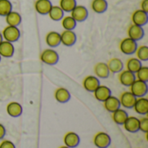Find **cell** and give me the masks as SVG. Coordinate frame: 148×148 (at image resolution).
Here are the masks:
<instances>
[{"label":"cell","instance_id":"obj_13","mask_svg":"<svg viewBox=\"0 0 148 148\" xmlns=\"http://www.w3.org/2000/svg\"><path fill=\"white\" fill-rule=\"evenodd\" d=\"M132 22L134 24L139 25V26H144L148 22V13L143 11L142 10L139 9L134 11L132 14Z\"/></svg>","mask_w":148,"mask_h":148},{"label":"cell","instance_id":"obj_36","mask_svg":"<svg viewBox=\"0 0 148 148\" xmlns=\"http://www.w3.org/2000/svg\"><path fill=\"white\" fill-rule=\"evenodd\" d=\"M0 148H16V146L12 141L9 140H3L0 143Z\"/></svg>","mask_w":148,"mask_h":148},{"label":"cell","instance_id":"obj_16","mask_svg":"<svg viewBox=\"0 0 148 148\" xmlns=\"http://www.w3.org/2000/svg\"><path fill=\"white\" fill-rule=\"evenodd\" d=\"M134 111L140 115H147L148 113V100L147 98L139 97L136 99L135 103L134 105Z\"/></svg>","mask_w":148,"mask_h":148},{"label":"cell","instance_id":"obj_35","mask_svg":"<svg viewBox=\"0 0 148 148\" xmlns=\"http://www.w3.org/2000/svg\"><path fill=\"white\" fill-rule=\"evenodd\" d=\"M139 127H140V131L145 133V134H147L148 132V118L147 117H144V118H141L140 119V124H139Z\"/></svg>","mask_w":148,"mask_h":148},{"label":"cell","instance_id":"obj_19","mask_svg":"<svg viewBox=\"0 0 148 148\" xmlns=\"http://www.w3.org/2000/svg\"><path fill=\"white\" fill-rule=\"evenodd\" d=\"M52 5L50 0H36L35 2V10L40 15H48Z\"/></svg>","mask_w":148,"mask_h":148},{"label":"cell","instance_id":"obj_29","mask_svg":"<svg viewBox=\"0 0 148 148\" xmlns=\"http://www.w3.org/2000/svg\"><path fill=\"white\" fill-rule=\"evenodd\" d=\"M48 16L53 21H61L62 18L64 16V11L60 8L59 5H52L51 9L48 13Z\"/></svg>","mask_w":148,"mask_h":148},{"label":"cell","instance_id":"obj_30","mask_svg":"<svg viewBox=\"0 0 148 148\" xmlns=\"http://www.w3.org/2000/svg\"><path fill=\"white\" fill-rule=\"evenodd\" d=\"M61 23L64 29L73 30L76 27L77 22L69 15V16H64L61 20Z\"/></svg>","mask_w":148,"mask_h":148},{"label":"cell","instance_id":"obj_1","mask_svg":"<svg viewBox=\"0 0 148 148\" xmlns=\"http://www.w3.org/2000/svg\"><path fill=\"white\" fill-rule=\"evenodd\" d=\"M1 33H2L3 40L8 41L10 42H12V43L17 42L18 39L20 38V36H21L20 30L17 27L10 26V25H7L3 29V31Z\"/></svg>","mask_w":148,"mask_h":148},{"label":"cell","instance_id":"obj_9","mask_svg":"<svg viewBox=\"0 0 148 148\" xmlns=\"http://www.w3.org/2000/svg\"><path fill=\"white\" fill-rule=\"evenodd\" d=\"M118 78L121 84L125 87H130L131 84L136 80L135 74L127 69H122L120 73H118Z\"/></svg>","mask_w":148,"mask_h":148},{"label":"cell","instance_id":"obj_14","mask_svg":"<svg viewBox=\"0 0 148 148\" xmlns=\"http://www.w3.org/2000/svg\"><path fill=\"white\" fill-rule=\"evenodd\" d=\"M63 142L66 147L69 148L77 147L81 142L80 136L75 132H68L63 137Z\"/></svg>","mask_w":148,"mask_h":148},{"label":"cell","instance_id":"obj_15","mask_svg":"<svg viewBox=\"0 0 148 148\" xmlns=\"http://www.w3.org/2000/svg\"><path fill=\"white\" fill-rule=\"evenodd\" d=\"M93 93L95 99L101 102L105 101L110 95H112L111 89L105 85H99V87Z\"/></svg>","mask_w":148,"mask_h":148},{"label":"cell","instance_id":"obj_8","mask_svg":"<svg viewBox=\"0 0 148 148\" xmlns=\"http://www.w3.org/2000/svg\"><path fill=\"white\" fill-rule=\"evenodd\" d=\"M136 99L137 98L130 91H125L121 95L119 98L121 107H123L124 108L127 109H131L134 108Z\"/></svg>","mask_w":148,"mask_h":148},{"label":"cell","instance_id":"obj_24","mask_svg":"<svg viewBox=\"0 0 148 148\" xmlns=\"http://www.w3.org/2000/svg\"><path fill=\"white\" fill-rule=\"evenodd\" d=\"M107 65L108 67L109 72L110 73H113V74H118V73H120L123 69V68H124L123 62L120 58H117V57L111 58L107 62Z\"/></svg>","mask_w":148,"mask_h":148},{"label":"cell","instance_id":"obj_21","mask_svg":"<svg viewBox=\"0 0 148 148\" xmlns=\"http://www.w3.org/2000/svg\"><path fill=\"white\" fill-rule=\"evenodd\" d=\"M103 105H104L105 109L111 114L121 108L119 98L116 96H113V95H110L105 101H103Z\"/></svg>","mask_w":148,"mask_h":148},{"label":"cell","instance_id":"obj_4","mask_svg":"<svg viewBox=\"0 0 148 148\" xmlns=\"http://www.w3.org/2000/svg\"><path fill=\"white\" fill-rule=\"evenodd\" d=\"M41 61L47 65H55L59 61V55L58 53L53 49H44L41 56H40Z\"/></svg>","mask_w":148,"mask_h":148},{"label":"cell","instance_id":"obj_6","mask_svg":"<svg viewBox=\"0 0 148 148\" xmlns=\"http://www.w3.org/2000/svg\"><path fill=\"white\" fill-rule=\"evenodd\" d=\"M70 16L77 22V23H81L85 21L88 16V9L81 4H76L75 7L72 10V11L70 12Z\"/></svg>","mask_w":148,"mask_h":148},{"label":"cell","instance_id":"obj_31","mask_svg":"<svg viewBox=\"0 0 148 148\" xmlns=\"http://www.w3.org/2000/svg\"><path fill=\"white\" fill-rule=\"evenodd\" d=\"M77 4L76 0H60L59 6L65 12H71Z\"/></svg>","mask_w":148,"mask_h":148},{"label":"cell","instance_id":"obj_25","mask_svg":"<svg viewBox=\"0 0 148 148\" xmlns=\"http://www.w3.org/2000/svg\"><path fill=\"white\" fill-rule=\"evenodd\" d=\"M4 17H5V22L7 25H10V26L17 27L22 22L21 15L18 12L14 11V10H11L10 12H9Z\"/></svg>","mask_w":148,"mask_h":148},{"label":"cell","instance_id":"obj_37","mask_svg":"<svg viewBox=\"0 0 148 148\" xmlns=\"http://www.w3.org/2000/svg\"><path fill=\"white\" fill-rule=\"evenodd\" d=\"M140 10L148 13V0H142L140 2Z\"/></svg>","mask_w":148,"mask_h":148},{"label":"cell","instance_id":"obj_20","mask_svg":"<svg viewBox=\"0 0 148 148\" xmlns=\"http://www.w3.org/2000/svg\"><path fill=\"white\" fill-rule=\"evenodd\" d=\"M45 42L47 45L53 49L61 44V36L57 31H49L45 36Z\"/></svg>","mask_w":148,"mask_h":148},{"label":"cell","instance_id":"obj_3","mask_svg":"<svg viewBox=\"0 0 148 148\" xmlns=\"http://www.w3.org/2000/svg\"><path fill=\"white\" fill-rule=\"evenodd\" d=\"M137 47H138L137 42H135L134 40H133L129 37H126V38L122 39L120 42L121 52L127 56L134 55L137 49Z\"/></svg>","mask_w":148,"mask_h":148},{"label":"cell","instance_id":"obj_34","mask_svg":"<svg viewBox=\"0 0 148 148\" xmlns=\"http://www.w3.org/2000/svg\"><path fill=\"white\" fill-rule=\"evenodd\" d=\"M135 77L139 81H142L145 82H148V67L147 66H141L140 69L135 73Z\"/></svg>","mask_w":148,"mask_h":148},{"label":"cell","instance_id":"obj_23","mask_svg":"<svg viewBox=\"0 0 148 148\" xmlns=\"http://www.w3.org/2000/svg\"><path fill=\"white\" fill-rule=\"evenodd\" d=\"M55 99L59 103H67L71 99V95L69 91L65 88H58L55 91Z\"/></svg>","mask_w":148,"mask_h":148},{"label":"cell","instance_id":"obj_7","mask_svg":"<svg viewBox=\"0 0 148 148\" xmlns=\"http://www.w3.org/2000/svg\"><path fill=\"white\" fill-rule=\"evenodd\" d=\"M127 37L138 42L141 40L145 36V30L142 26H139L132 23L127 29Z\"/></svg>","mask_w":148,"mask_h":148},{"label":"cell","instance_id":"obj_39","mask_svg":"<svg viewBox=\"0 0 148 148\" xmlns=\"http://www.w3.org/2000/svg\"><path fill=\"white\" fill-rule=\"evenodd\" d=\"M3 36H2V33H1V31H0V42L3 41Z\"/></svg>","mask_w":148,"mask_h":148},{"label":"cell","instance_id":"obj_38","mask_svg":"<svg viewBox=\"0 0 148 148\" xmlns=\"http://www.w3.org/2000/svg\"><path fill=\"white\" fill-rule=\"evenodd\" d=\"M5 134H6V129H5L4 126L0 123V140L4 138Z\"/></svg>","mask_w":148,"mask_h":148},{"label":"cell","instance_id":"obj_10","mask_svg":"<svg viewBox=\"0 0 148 148\" xmlns=\"http://www.w3.org/2000/svg\"><path fill=\"white\" fill-rule=\"evenodd\" d=\"M61 36V43L64 46L70 47L73 46L77 40L76 34L74 32V30H67L64 29L62 33H60Z\"/></svg>","mask_w":148,"mask_h":148},{"label":"cell","instance_id":"obj_12","mask_svg":"<svg viewBox=\"0 0 148 148\" xmlns=\"http://www.w3.org/2000/svg\"><path fill=\"white\" fill-rule=\"evenodd\" d=\"M140 119L134 116H128L124 124L122 125L126 131L131 134H135L140 131Z\"/></svg>","mask_w":148,"mask_h":148},{"label":"cell","instance_id":"obj_27","mask_svg":"<svg viewBox=\"0 0 148 148\" xmlns=\"http://www.w3.org/2000/svg\"><path fill=\"white\" fill-rule=\"evenodd\" d=\"M108 7V3L107 0H92L91 2V9L94 12L97 14L104 13Z\"/></svg>","mask_w":148,"mask_h":148},{"label":"cell","instance_id":"obj_2","mask_svg":"<svg viewBox=\"0 0 148 148\" xmlns=\"http://www.w3.org/2000/svg\"><path fill=\"white\" fill-rule=\"evenodd\" d=\"M129 88H130L129 91L136 98L146 96V95L147 94L148 92L147 82H142V81H139L137 79L131 84V86Z\"/></svg>","mask_w":148,"mask_h":148},{"label":"cell","instance_id":"obj_26","mask_svg":"<svg viewBox=\"0 0 148 148\" xmlns=\"http://www.w3.org/2000/svg\"><path fill=\"white\" fill-rule=\"evenodd\" d=\"M127 117H128L127 112L124 109H121V108L116 111H114V113H112V118L114 122L119 126H122L126 121V120L127 119Z\"/></svg>","mask_w":148,"mask_h":148},{"label":"cell","instance_id":"obj_33","mask_svg":"<svg viewBox=\"0 0 148 148\" xmlns=\"http://www.w3.org/2000/svg\"><path fill=\"white\" fill-rule=\"evenodd\" d=\"M12 10V3L10 0H0V16H5Z\"/></svg>","mask_w":148,"mask_h":148},{"label":"cell","instance_id":"obj_17","mask_svg":"<svg viewBox=\"0 0 148 148\" xmlns=\"http://www.w3.org/2000/svg\"><path fill=\"white\" fill-rule=\"evenodd\" d=\"M15 53V47L12 42L3 40L0 42V56L4 58H10Z\"/></svg>","mask_w":148,"mask_h":148},{"label":"cell","instance_id":"obj_28","mask_svg":"<svg viewBox=\"0 0 148 148\" xmlns=\"http://www.w3.org/2000/svg\"><path fill=\"white\" fill-rule=\"evenodd\" d=\"M142 66V62H140L137 57H130L126 62V68L127 70L135 74Z\"/></svg>","mask_w":148,"mask_h":148},{"label":"cell","instance_id":"obj_18","mask_svg":"<svg viewBox=\"0 0 148 148\" xmlns=\"http://www.w3.org/2000/svg\"><path fill=\"white\" fill-rule=\"evenodd\" d=\"M94 72L97 78L99 79H106L109 76L110 72L106 62H98L94 67Z\"/></svg>","mask_w":148,"mask_h":148},{"label":"cell","instance_id":"obj_11","mask_svg":"<svg viewBox=\"0 0 148 148\" xmlns=\"http://www.w3.org/2000/svg\"><path fill=\"white\" fill-rule=\"evenodd\" d=\"M99 85H101L100 79L97 78L95 75H88L84 78L82 82V86L84 89L90 93H93L99 87Z\"/></svg>","mask_w":148,"mask_h":148},{"label":"cell","instance_id":"obj_22","mask_svg":"<svg viewBox=\"0 0 148 148\" xmlns=\"http://www.w3.org/2000/svg\"><path fill=\"white\" fill-rule=\"evenodd\" d=\"M6 112L10 117L17 118L23 114V107L20 103L16 101H11L6 107Z\"/></svg>","mask_w":148,"mask_h":148},{"label":"cell","instance_id":"obj_32","mask_svg":"<svg viewBox=\"0 0 148 148\" xmlns=\"http://www.w3.org/2000/svg\"><path fill=\"white\" fill-rule=\"evenodd\" d=\"M135 54H136V57L140 62H147V61H148V46L141 45V46L137 47Z\"/></svg>","mask_w":148,"mask_h":148},{"label":"cell","instance_id":"obj_41","mask_svg":"<svg viewBox=\"0 0 148 148\" xmlns=\"http://www.w3.org/2000/svg\"><path fill=\"white\" fill-rule=\"evenodd\" d=\"M1 59H2V57H1V56H0V62H1Z\"/></svg>","mask_w":148,"mask_h":148},{"label":"cell","instance_id":"obj_5","mask_svg":"<svg viewBox=\"0 0 148 148\" xmlns=\"http://www.w3.org/2000/svg\"><path fill=\"white\" fill-rule=\"evenodd\" d=\"M93 142L97 148H108L111 144V137L105 132H99L95 135Z\"/></svg>","mask_w":148,"mask_h":148},{"label":"cell","instance_id":"obj_40","mask_svg":"<svg viewBox=\"0 0 148 148\" xmlns=\"http://www.w3.org/2000/svg\"><path fill=\"white\" fill-rule=\"evenodd\" d=\"M59 148H69V147H66V146L64 145V146H62V147H60Z\"/></svg>","mask_w":148,"mask_h":148}]
</instances>
